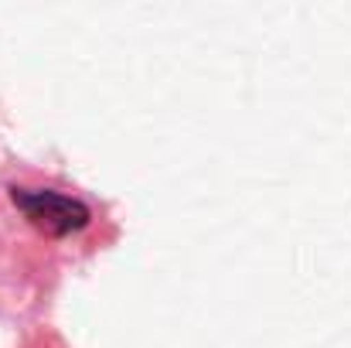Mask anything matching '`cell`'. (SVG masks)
<instances>
[{
	"label": "cell",
	"instance_id": "obj_1",
	"mask_svg": "<svg viewBox=\"0 0 351 348\" xmlns=\"http://www.w3.org/2000/svg\"><path fill=\"white\" fill-rule=\"evenodd\" d=\"M10 202L27 216V222L34 229H41L45 235H72V232L86 229L93 212L86 202L79 198H69L62 192H51V188H10Z\"/></svg>",
	"mask_w": 351,
	"mask_h": 348
}]
</instances>
